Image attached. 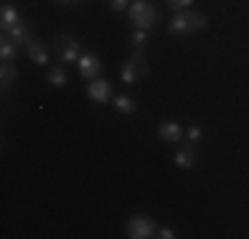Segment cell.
Segmentation results:
<instances>
[{
  "label": "cell",
  "instance_id": "1",
  "mask_svg": "<svg viewBox=\"0 0 249 239\" xmlns=\"http://www.w3.org/2000/svg\"><path fill=\"white\" fill-rule=\"evenodd\" d=\"M204 27H207V19L196 11H178L167 24L170 35H194V32H201Z\"/></svg>",
  "mask_w": 249,
  "mask_h": 239
},
{
  "label": "cell",
  "instance_id": "2",
  "mask_svg": "<svg viewBox=\"0 0 249 239\" xmlns=\"http://www.w3.org/2000/svg\"><path fill=\"white\" fill-rule=\"evenodd\" d=\"M127 19L135 29H151L159 21V11L154 8L149 0H133L127 8Z\"/></svg>",
  "mask_w": 249,
  "mask_h": 239
},
{
  "label": "cell",
  "instance_id": "3",
  "mask_svg": "<svg viewBox=\"0 0 249 239\" xmlns=\"http://www.w3.org/2000/svg\"><path fill=\"white\" fill-rule=\"evenodd\" d=\"M149 72H151V67H149V59H146V51H135L133 56L122 64L120 77H122L124 85H135L138 80L149 77Z\"/></svg>",
  "mask_w": 249,
  "mask_h": 239
},
{
  "label": "cell",
  "instance_id": "4",
  "mask_svg": "<svg viewBox=\"0 0 249 239\" xmlns=\"http://www.w3.org/2000/svg\"><path fill=\"white\" fill-rule=\"evenodd\" d=\"M53 48H56L58 64H77V61H80V56H82L80 43H77V40H74L69 32L56 35V40H53Z\"/></svg>",
  "mask_w": 249,
  "mask_h": 239
},
{
  "label": "cell",
  "instance_id": "5",
  "mask_svg": "<svg viewBox=\"0 0 249 239\" xmlns=\"http://www.w3.org/2000/svg\"><path fill=\"white\" fill-rule=\"evenodd\" d=\"M154 234H157V226L146 215H135V218L127 220V237L130 239H149Z\"/></svg>",
  "mask_w": 249,
  "mask_h": 239
},
{
  "label": "cell",
  "instance_id": "6",
  "mask_svg": "<svg viewBox=\"0 0 249 239\" xmlns=\"http://www.w3.org/2000/svg\"><path fill=\"white\" fill-rule=\"evenodd\" d=\"M77 67H80V77H85L88 82L96 80L101 72H104V64H101V59L96 56V53H90V51L82 53L80 61H77Z\"/></svg>",
  "mask_w": 249,
  "mask_h": 239
},
{
  "label": "cell",
  "instance_id": "7",
  "mask_svg": "<svg viewBox=\"0 0 249 239\" xmlns=\"http://www.w3.org/2000/svg\"><path fill=\"white\" fill-rule=\"evenodd\" d=\"M157 136L162 141H167V143H180L183 136H186V128H183L178 120H164V122L157 128Z\"/></svg>",
  "mask_w": 249,
  "mask_h": 239
},
{
  "label": "cell",
  "instance_id": "8",
  "mask_svg": "<svg viewBox=\"0 0 249 239\" xmlns=\"http://www.w3.org/2000/svg\"><path fill=\"white\" fill-rule=\"evenodd\" d=\"M175 165L183 170H191L196 165V143H180L175 152Z\"/></svg>",
  "mask_w": 249,
  "mask_h": 239
},
{
  "label": "cell",
  "instance_id": "9",
  "mask_svg": "<svg viewBox=\"0 0 249 239\" xmlns=\"http://www.w3.org/2000/svg\"><path fill=\"white\" fill-rule=\"evenodd\" d=\"M88 96H90V99L96 101V104L104 106L106 101L111 99V85H109L106 80H98V77H96V80L88 82Z\"/></svg>",
  "mask_w": 249,
  "mask_h": 239
},
{
  "label": "cell",
  "instance_id": "10",
  "mask_svg": "<svg viewBox=\"0 0 249 239\" xmlns=\"http://www.w3.org/2000/svg\"><path fill=\"white\" fill-rule=\"evenodd\" d=\"M0 59H3V61H11V64L19 59V43H16L8 32H3V38H0Z\"/></svg>",
  "mask_w": 249,
  "mask_h": 239
},
{
  "label": "cell",
  "instance_id": "11",
  "mask_svg": "<svg viewBox=\"0 0 249 239\" xmlns=\"http://www.w3.org/2000/svg\"><path fill=\"white\" fill-rule=\"evenodd\" d=\"M27 53H29V59H32L37 67H45V64H48V48L40 43L37 38H32L27 43Z\"/></svg>",
  "mask_w": 249,
  "mask_h": 239
},
{
  "label": "cell",
  "instance_id": "12",
  "mask_svg": "<svg viewBox=\"0 0 249 239\" xmlns=\"http://www.w3.org/2000/svg\"><path fill=\"white\" fill-rule=\"evenodd\" d=\"M16 24H21L19 8H14V5L5 3V5H3V11H0V27H3V32H8V29H14Z\"/></svg>",
  "mask_w": 249,
  "mask_h": 239
},
{
  "label": "cell",
  "instance_id": "13",
  "mask_svg": "<svg viewBox=\"0 0 249 239\" xmlns=\"http://www.w3.org/2000/svg\"><path fill=\"white\" fill-rule=\"evenodd\" d=\"M16 77H19V69H16V64L3 61V67H0V82H3V88H11V85L16 82Z\"/></svg>",
  "mask_w": 249,
  "mask_h": 239
},
{
  "label": "cell",
  "instance_id": "14",
  "mask_svg": "<svg viewBox=\"0 0 249 239\" xmlns=\"http://www.w3.org/2000/svg\"><path fill=\"white\" fill-rule=\"evenodd\" d=\"M8 35H11V38H14L19 45H27L29 40H32V32H29V27H27L24 21H21V24H16L14 29H8Z\"/></svg>",
  "mask_w": 249,
  "mask_h": 239
},
{
  "label": "cell",
  "instance_id": "15",
  "mask_svg": "<svg viewBox=\"0 0 249 239\" xmlns=\"http://www.w3.org/2000/svg\"><path fill=\"white\" fill-rule=\"evenodd\" d=\"M114 109L120 112V115H133V112H135V99H130V96H117V99H114Z\"/></svg>",
  "mask_w": 249,
  "mask_h": 239
},
{
  "label": "cell",
  "instance_id": "16",
  "mask_svg": "<svg viewBox=\"0 0 249 239\" xmlns=\"http://www.w3.org/2000/svg\"><path fill=\"white\" fill-rule=\"evenodd\" d=\"M48 82L53 88H64V85H67V72H64V67H51L48 69Z\"/></svg>",
  "mask_w": 249,
  "mask_h": 239
},
{
  "label": "cell",
  "instance_id": "17",
  "mask_svg": "<svg viewBox=\"0 0 249 239\" xmlns=\"http://www.w3.org/2000/svg\"><path fill=\"white\" fill-rule=\"evenodd\" d=\"M130 43H133L135 51H146V45H149V29H135Z\"/></svg>",
  "mask_w": 249,
  "mask_h": 239
},
{
  "label": "cell",
  "instance_id": "18",
  "mask_svg": "<svg viewBox=\"0 0 249 239\" xmlns=\"http://www.w3.org/2000/svg\"><path fill=\"white\" fill-rule=\"evenodd\" d=\"M186 139H188V143H199L201 139H204V130H201V125H188L186 128Z\"/></svg>",
  "mask_w": 249,
  "mask_h": 239
},
{
  "label": "cell",
  "instance_id": "19",
  "mask_svg": "<svg viewBox=\"0 0 249 239\" xmlns=\"http://www.w3.org/2000/svg\"><path fill=\"white\" fill-rule=\"evenodd\" d=\"M191 3H194V0H167V5L175 11V14H178V11H186Z\"/></svg>",
  "mask_w": 249,
  "mask_h": 239
},
{
  "label": "cell",
  "instance_id": "20",
  "mask_svg": "<svg viewBox=\"0 0 249 239\" xmlns=\"http://www.w3.org/2000/svg\"><path fill=\"white\" fill-rule=\"evenodd\" d=\"M130 5V0H109V8L111 11H117V14H122L124 8Z\"/></svg>",
  "mask_w": 249,
  "mask_h": 239
},
{
  "label": "cell",
  "instance_id": "21",
  "mask_svg": "<svg viewBox=\"0 0 249 239\" xmlns=\"http://www.w3.org/2000/svg\"><path fill=\"white\" fill-rule=\"evenodd\" d=\"M154 237H159V239H173L175 237V231L173 229H167V226H162V229H157V234Z\"/></svg>",
  "mask_w": 249,
  "mask_h": 239
},
{
  "label": "cell",
  "instance_id": "22",
  "mask_svg": "<svg viewBox=\"0 0 249 239\" xmlns=\"http://www.w3.org/2000/svg\"><path fill=\"white\" fill-rule=\"evenodd\" d=\"M58 3H77V0H58Z\"/></svg>",
  "mask_w": 249,
  "mask_h": 239
}]
</instances>
